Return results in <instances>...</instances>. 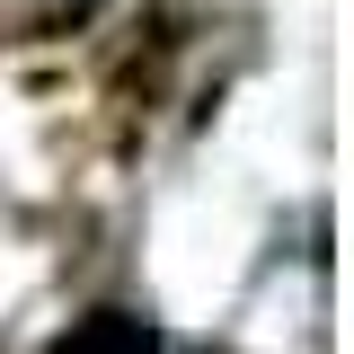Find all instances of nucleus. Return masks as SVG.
Segmentation results:
<instances>
[{"label":"nucleus","instance_id":"f257e3e1","mask_svg":"<svg viewBox=\"0 0 354 354\" xmlns=\"http://www.w3.org/2000/svg\"><path fill=\"white\" fill-rule=\"evenodd\" d=\"M53 354H169V346H160V328H142L133 310H88Z\"/></svg>","mask_w":354,"mask_h":354}]
</instances>
